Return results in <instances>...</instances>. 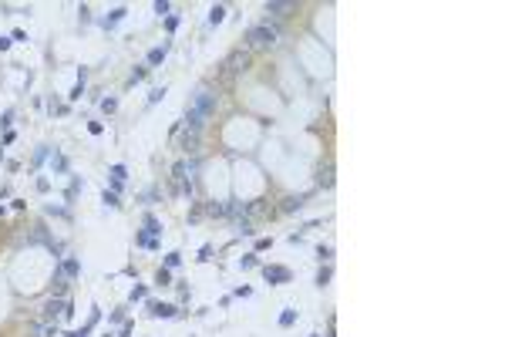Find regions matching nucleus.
Returning a JSON list of instances; mask_svg holds the SVG:
<instances>
[{"label":"nucleus","instance_id":"obj_1","mask_svg":"<svg viewBox=\"0 0 505 337\" xmlns=\"http://www.w3.org/2000/svg\"><path fill=\"white\" fill-rule=\"evenodd\" d=\"M216 112V91L212 88H199V94H195V105L186 112V128L189 131H195L199 135V128L206 125V118Z\"/></svg>","mask_w":505,"mask_h":337},{"label":"nucleus","instance_id":"obj_2","mask_svg":"<svg viewBox=\"0 0 505 337\" xmlns=\"http://www.w3.org/2000/svg\"><path fill=\"white\" fill-rule=\"evenodd\" d=\"M276 38H280V31L270 27V24H256V27H249V34H246V41H249L253 47H273Z\"/></svg>","mask_w":505,"mask_h":337},{"label":"nucleus","instance_id":"obj_3","mask_svg":"<svg viewBox=\"0 0 505 337\" xmlns=\"http://www.w3.org/2000/svg\"><path fill=\"white\" fill-rule=\"evenodd\" d=\"M263 277H266V283H286L290 280V270L286 266H266Z\"/></svg>","mask_w":505,"mask_h":337},{"label":"nucleus","instance_id":"obj_4","mask_svg":"<svg viewBox=\"0 0 505 337\" xmlns=\"http://www.w3.org/2000/svg\"><path fill=\"white\" fill-rule=\"evenodd\" d=\"M297 3H290V0H270L266 3V14H273V17H286V10H293Z\"/></svg>","mask_w":505,"mask_h":337},{"label":"nucleus","instance_id":"obj_5","mask_svg":"<svg viewBox=\"0 0 505 337\" xmlns=\"http://www.w3.org/2000/svg\"><path fill=\"white\" fill-rule=\"evenodd\" d=\"M246 64H249V54L246 51H236V54L226 61V71H246Z\"/></svg>","mask_w":505,"mask_h":337},{"label":"nucleus","instance_id":"obj_6","mask_svg":"<svg viewBox=\"0 0 505 337\" xmlns=\"http://www.w3.org/2000/svg\"><path fill=\"white\" fill-rule=\"evenodd\" d=\"M149 314L152 317H175L179 310H175L172 303H149Z\"/></svg>","mask_w":505,"mask_h":337},{"label":"nucleus","instance_id":"obj_7","mask_svg":"<svg viewBox=\"0 0 505 337\" xmlns=\"http://www.w3.org/2000/svg\"><path fill=\"white\" fill-rule=\"evenodd\" d=\"M192 168H195V162H175V168H172V179H179V182H182V179H186V172H192Z\"/></svg>","mask_w":505,"mask_h":337},{"label":"nucleus","instance_id":"obj_8","mask_svg":"<svg viewBox=\"0 0 505 337\" xmlns=\"http://www.w3.org/2000/svg\"><path fill=\"white\" fill-rule=\"evenodd\" d=\"M61 273L71 280V277H78V273H81V263H78V260H64V263H61Z\"/></svg>","mask_w":505,"mask_h":337},{"label":"nucleus","instance_id":"obj_9","mask_svg":"<svg viewBox=\"0 0 505 337\" xmlns=\"http://www.w3.org/2000/svg\"><path fill=\"white\" fill-rule=\"evenodd\" d=\"M125 14H128L125 7H118V10H112V17H105V20H101V27H108V31H112V27L118 24V20H125Z\"/></svg>","mask_w":505,"mask_h":337},{"label":"nucleus","instance_id":"obj_10","mask_svg":"<svg viewBox=\"0 0 505 337\" xmlns=\"http://www.w3.org/2000/svg\"><path fill=\"white\" fill-rule=\"evenodd\" d=\"M155 233H162V226H158V219H155V216H145V233H142V236H145V240H152Z\"/></svg>","mask_w":505,"mask_h":337},{"label":"nucleus","instance_id":"obj_11","mask_svg":"<svg viewBox=\"0 0 505 337\" xmlns=\"http://www.w3.org/2000/svg\"><path fill=\"white\" fill-rule=\"evenodd\" d=\"M165 54H168L165 44H162V47H152V51H149V64H162V61H165Z\"/></svg>","mask_w":505,"mask_h":337},{"label":"nucleus","instance_id":"obj_12","mask_svg":"<svg viewBox=\"0 0 505 337\" xmlns=\"http://www.w3.org/2000/svg\"><path fill=\"white\" fill-rule=\"evenodd\" d=\"M317 182L330 189V186H334V168H330V166H323V168H320V175H317Z\"/></svg>","mask_w":505,"mask_h":337},{"label":"nucleus","instance_id":"obj_13","mask_svg":"<svg viewBox=\"0 0 505 337\" xmlns=\"http://www.w3.org/2000/svg\"><path fill=\"white\" fill-rule=\"evenodd\" d=\"M303 203H307V196H290V199L283 203V209H286V212H293V209H303Z\"/></svg>","mask_w":505,"mask_h":337},{"label":"nucleus","instance_id":"obj_14","mask_svg":"<svg viewBox=\"0 0 505 337\" xmlns=\"http://www.w3.org/2000/svg\"><path fill=\"white\" fill-rule=\"evenodd\" d=\"M223 17H226V7H223V3H216V7L209 10V24H223Z\"/></svg>","mask_w":505,"mask_h":337},{"label":"nucleus","instance_id":"obj_15","mask_svg":"<svg viewBox=\"0 0 505 337\" xmlns=\"http://www.w3.org/2000/svg\"><path fill=\"white\" fill-rule=\"evenodd\" d=\"M195 142H199L195 131H186V135H182V149H186V152H195Z\"/></svg>","mask_w":505,"mask_h":337},{"label":"nucleus","instance_id":"obj_16","mask_svg":"<svg viewBox=\"0 0 505 337\" xmlns=\"http://www.w3.org/2000/svg\"><path fill=\"white\" fill-rule=\"evenodd\" d=\"M293 320H297V310H290V307H286V310L280 314V324H283V327H290Z\"/></svg>","mask_w":505,"mask_h":337},{"label":"nucleus","instance_id":"obj_17","mask_svg":"<svg viewBox=\"0 0 505 337\" xmlns=\"http://www.w3.org/2000/svg\"><path fill=\"white\" fill-rule=\"evenodd\" d=\"M145 75H149V68H135V71H131V78H128V81H131V84H135V81H142V78H145Z\"/></svg>","mask_w":505,"mask_h":337},{"label":"nucleus","instance_id":"obj_18","mask_svg":"<svg viewBox=\"0 0 505 337\" xmlns=\"http://www.w3.org/2000/svg\"><path fill=\"white\" fill-rule=\"evenodd\" d=\"M317 283H320V287H327V283H330V266H323V270H320Z\"/></svg>","mask_w":505,"mask_h":337},{"label":"nucleus","instance_id":"obj_19","mask_svg":"<svg viewBox=\"0 0 505 337\" xmlns=\"http://www.w3.org/2000/svg\"><path fill=\"white\" fill-rule=\"evenodd\" d=\"M101 199H105V203H108V206H112V209H118V206H121V203H118V196H115V192H105V196H101Z\"/></svg>","mask_w":505,"mask_h":337},{"label":"nucleus","instance_id":"obj_20","mask_svg":"<svg viewBox=\"0 0 505 337\" xmlns=\"http://www.w3.org/2000/svg\"><path fill=\"white\" fill-rule=\"evenodd\" d=\"M179 260H182L179 253H168V256H165V270H172V266H179Z\"/></svg>","mask_w":505,"mask_h":337},{"label":"nucleus","instance_id":"obj_21","mask_svg":"<svg viewBox=\"0 0 505 337\" xmlns=\"http://www.w3.org/2000/svg\"><path fill=\"white\" fill-rule=\"evenodd\" d=\"M101 108H105V112H108V115H112V112H115V108H118V101H115V98H105V101H101Z\"/></svg>","mask_w":505,"mask_h":337},{"label":"nucleus","instance_id":"obj_22","mask_svg":"<svg viewBox=\"0 0 505 337\" xmlns=\"http://www.w3.org/2000/svg\"><path fill=\"white\" fill-rule=\"evenodd\" d=\"M162 94H165V88H155V91L149 94V105H155V101H162Z\"/></svg>","mask_w":505,"mask_h":337},{"label":"nucleus","instance_id":"obj_23","mask_svg":"<svg viewBox=\"0 0 505 337\" xmlns=\"http://www.w3.org/2000/svg\"><path fill=\"white\" fill-rule=\"evenodd\" d=\"M317 256H320V260H330V256H334V250H330V246H320Z\"/></svg>","mask_w":505,"mask_h":337},{"label":"nucleus","instance_id":"obj_24","mask_svg":"<svg viewBox=\"0 0 505 337\" xmlns=\"http://www.w3.org/2000/svg\"><path fill=\"white\" fill-rule=\"evenodd\" d=\"M112 179H121V182H125V166H115L112 168Z\"/></svg>","mask_w":505,"mask_h":337},{"label":"nucleus","instance_id":"obj_25","mask_svg":"<svg viewBox=\"0 0 505 337\" xmlns=\"http://www.w3.org/2000/svg\"><path fill=\"white\" fill-rule=\"evenodd\" d=\"M155 14H168V0H158L155 3Z\"/></svg>","mask_w":505,"mask_h":337},{"label":"nucleus","instance_id":"obj_26","mask_svg":"<svg viewBox=\"0 0 505 337\" xmlns=\"http://www.w3.org/2000/svg\"><path fill=\"white\" fill-rule=\"evenodd\" d=\"M44 159H47V145H40V149H38V155H34V162H44Z\"/></svg>","mask_w":505,"mask_h":337},{"label":"nucleus","instance_id":"obj_27","mask_svg":"<svg viewBox=\"0 0 505 337\" xmlns=\"http://www.w3.org/2000/svg\"><path fill=\"white\" fill-rule=\"evenodd\" d=\"M88 331H91V324H88V327H81V331H71L68 337H88Z\"/></svg>","mask_w":505,"mask_h":337},{"label":"nucleus","instance_id":"obj_28","mask_svg":"<svg viewBox=\"0 0 505 337\" xmlns=\"http://www.w3.org/2000/svg\"><path fill=\"white\" fill-rule=\"evenodd\" d=\"M313 337H317V334H313Z\"/></svg>","mask_w":505,"mask_h":337}]
</instances>
